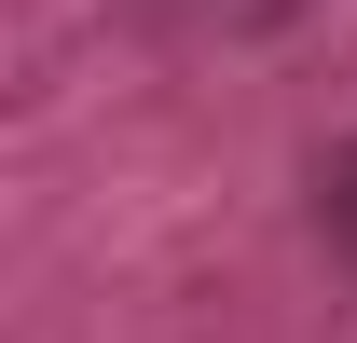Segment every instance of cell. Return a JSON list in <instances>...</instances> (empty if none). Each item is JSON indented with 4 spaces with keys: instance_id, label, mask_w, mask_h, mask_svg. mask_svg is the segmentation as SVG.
<instances>
[{
    "instance_id": "1",
    "label": "cell",
    "mask_w": 357,
    "mask_h": 343,
    "mask_svg": "<svg viewBox=\"0 0 357 343\" xmlns=\"http://www.w3.org/2000/svg\"><path fill=\"white\" fill-rule=\"evenodd\" d=\"M330 234H344V247H357V151H344V165H330Z\"/></svg>"
}]
</instances>
